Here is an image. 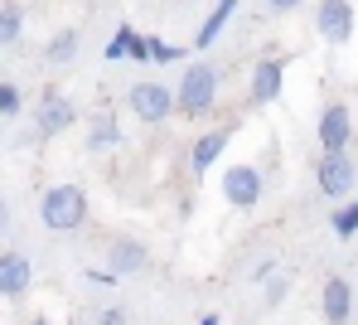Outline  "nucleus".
<instances>
[{"label":"nucleus","instance_id":"f257e3e1","mask_svg":"<svg viewBox=\"0 0 358 325\" xmlns=\"http://www.w3.org/2000/svg\"><path fill=\"white\" fill-rule=\"evenodd\" d=\"M39 219L54 233H73L87 219V195L78 185H54V190H44V199H39Z\"/></svg>","mask_w":358,"mask_h":325},{"label":"nucleus","instance_id":"f03ea898","mask_svg":"<svg viewBox=\"0 0 358 325\" xmlns=\"http://www.w3.org/2000/svg\"><path fill=\"white\" fill-rule=\"evenodd\" d=\"M213 102H218V73H213L208 64H189L184 78L175 83V112H184V117H203Z\"/></svg>","mask_w":358,"mask_h":325},{"label":"nucleus","instance_id":"7ed1b4c3","mask_svg":"<svg viewBox=\"0 0 358 325\" xmlns=\"http://www.w3.org/2000/svg\"><path fill=\"white\" fill-rule=\"evenodd\" d=\"M315 185H320L324 199H344L358 185V160L349 151H324V155L315 160Z\"/></svg>","mask_w":358,"mask_h":325},{"label":"nucleus","instance_id":"20e7f679","mask_svg":"<svg viewBox=\"0 0 358 325\" xmlns=\"http://www.w3.org/2000/svg\"><path fill=\"white\" fill-rule=\"evenodd\" d=\"M126 102H131V112H136L145 127H160V122H170V112H175V88H170V83H136Z\"/></svg>","mask_w":358,"mask_h":325},{"label":"nucleus","instance_id":"39448f33","mask_svg":"<svg viewBox=\"0 0 358 325\" xmlns=\"http://www.w3.org/2000/svg\"><path fill=\"white\" fill-rule=\"evenodd\" d=\"M354 5L349 0H320L315 5V29L329 39V44H349L354 39Z\"/></svg>","mask_w":358,"mask_h":325},{"label":"nucleus","instance_id":"423d86ee","mask_svg":"<svg viewBox=\"0 0 358 325\" xmlns=\"http://www.w3.org/2000/svg\"><path fill=\"white\" fill-rule=\"evenodd\" d=\"M78 122V102L73 97H63V92H44V102H39V117H34V127L44 141H54L63 131Z\"/></svg>","mask_w":358,"mask_h":325},{"label":"nucleus","instance_id":"0eeeda50","mask_svg":"<svg viewBox=\"0 0 358 325\" xmlns=\"http://www.w3.org/2000/svg\"><path fill=\"white\" fill-rule=\"evenodd\" d=\"M223 195L233 209H252L262 199V170L257 165H228L223 170Z\"/></svg>","mask_w":358,"mask_h":325},{"label":"nucleus","instance_id":"6e6552de","mask_svg":"<svg viewBox=\"0 0 358 325\" xmlns=\"http://www.w3.org/2000/svg\"><path fill=\"white\" fill-rule=\"evenodd\" d=\"M320 146L324 151H349V141H354V112L344 107V102H334V107H324V117H320Z\"/></svg>","mask_w":358,"mask_h":325},{"label":"nucleus","instance_id":"1a4fd4ad","mask_svg":"<svg viewBox=\"0 0 358 325\" xmlns=\"http://www.w3.org/2000/svg\"><path fill=\"white\" fill-rule=\"evenodd\" d=\"M29 286H34V267H29V258L5 248V253H0V296H5V301H20Z\"/></svg>","mask_w":358,"mask_h":325},{"label":"nucleus","instance_id":"9d476101","mask_svg":"<svg viewBox=\"0 0 358 325\" xmlns=\"http://www.w3.org/2000/svg\"><path fill=\"white\" fill-rule=\"evenodd\" d=\"M281 88H286V64H281V59H262V64L252 68V88H247V97H252L257 107H266V102L281 97Z\"/></svg>","mask_w":358,"mask_h":325},{"label":"nucleus","instance_id":"9b49d317","mask_svg":"<svg viewBox=\"0 0 358 325\" xmlns=\"http://www.w3.org/2000/svg\"><path fill=\"white\" fill-rule=\"evenodd\" d=\"M324 321L329 325L354 321V286H349L344 277H329V282H324Z\"/></svg>","mask_w":358,"mask_h":325},{"label":"nucleus","instance_id":"f8f14e48","mask_svg":"<svg viewBox=\"0 0 358 325\" xmlns=\"http://www.w3.org/2000/svg\"><path fill=\"white\" fill-rule=\"evenodd\" d=\"M145 262H150V253H145V243H136V238H117V243L107 248V267H112L117 277H136Z\"/></svg>","mask_w":358,"mask_h":325},{"label":"nucleus","instance_id":"ddd939ff","mask_svg":"<svg viewBox=\"0 0 358 325\" xmlns=\"http://www.w3.org/2000/svg\"><path fill=\"white\" fill-rule=\"evenodd\" d=\"M228 141H233V127H218V131H203L199 141H194V151H189V165H194V175H203L223 151H228Z\"/></svg>","mask_w":358,"mask_h":325},{"label":"nucleus","instance_id":"4468645a","mask_svg":"<svg viewBox=\"0 0 358 325\" xmlns=\"http://www.w3.org/2000/svg\"><path fill=\"white\" fill-rule=\"evenodd\" d=\"M102 54H107L112 64H117V59H136V64H150V49H145V39H141V34H136L131 25H121L117 34H112V44H107Z\"/></svg>","mask_w":358,"mask_h":325},{"label":"nucleus","instance_id":"2eb2a0df","mask_svg":"<svg viewBox=\"0 0 358 325\" xmlns=\"http://www.w3.org/2000/svg\"><path fill=\"white\" fill-rule=\"evenodd\" d=\"M238 5H242V0H218V5L208 10V20L199 25V39H194V49H208V44H213V39L228 29V20H233V10H238Z\"/></svg>","mask_w":358,"mask_h":325},{"label":"nucleus","instance_id":"dca6fc26","mask_svg":"<svg viewBox=\"0 0 358 325\" xmlns=\"http://www.w3.org/2000/svg\"><path fill=\"white\" fill-rule=\"evenodd\" d=\"M87 146H92V151H112V146H121V122L112 117V112H97V117H92Z\"/></svg>","mask_w":358,"mask_h":325},{"label":"nucleus","instance_id":"f3484780","mask_svg":"<svg viewBox=\"0 0 358 325\" xmlns=\"http://www.w3.org/2000/svg\"><path fill=\"white\" fill-rule=\"evenodd\" d=\"M20 39H24V5H20V0H5V5H0V44L15 49Z\"/></svg>","mask_w":358,"mask_h":325},{"label":"nucleus","instance_id":"a211bd4d","mask_svg":"<svg viewBox=\"0 0 358 325\" xmlns=\"http://www.w3.org/2000/svg\"><path fill=\"white\" fill-rule=\"evenodd\" d=\"M78 44H83V39H78V29H59V34L44 44V64H54V68L73 64V59H78Z\"/></svg>","mask_w":358,"mask_h":325},{"label":"nucleus","instance_id":"6ab92c4d","mask_svg":"<svg viewBox=\"0 0 358 325\" xmlns=\"http://www.w3.org/2000/svg\"><path fill=\"white\" fill-rule=\"evenodd\" d=\"M145 49H150V64H184L189 59L184 44H165V39H145Z\"/></svg>","mask_w":358,"mask_h":325},{"label":"nucleus","instance_id":"aec40b11","mask_svg":"<svg viewBox=\"0 0 358 325\" xmlns=\"http://www.w3.org/2000/svg\"><path fill=\"white\" fill-rule=\"evenodd\" d=\"M329 223H334V233H339V238H354V233H358V199L349 204V209H339Z\"/></svg>","mask_w":358,"mask_h":325},{"label":"nucleus","instance_id":"412c9836","mask_svg":"<svg viewBox=\"0 0 358 325\" xmlns=\"http://www.w3.org/2000/svg\"><path fill=\"white\" fill-rule=\"evenodd\" d=\"M20 107H24V102H20V88L0 78V117H20Z\"/></svg>","mask_w":358,"mask_h":325},{"label":"nucleus","instance_id":"4be33fe9","mask_svg":"<svg viewBox=\"0 0 358 325\" xmlns=\"http://www.w3.org/2000/svg\"><path fill=\"white\" fill-rule=\"evenodd\" d=\"M286 291H291V282H286L281 272H271V277H266V301L276 306V301H286Z\"/></svg>","mask_w":358,"mask_h":325},{"label":"nucleus","instance_id":"5701e85b","mask_svg":"<svg viewBox=\"0 0 358 325\" xmlns=\"http://www.w3.org/2000/svg\"><path fill=\"white\" fill-rule=\"evenodd\" d=\"M83 277H87L92 286H117V282H121V277L112 272V267H97V272H83Z\"/></svg>","mask_w":358,"mask_h":325},{"label":"nucleus","instance_id":"b1692460","mask_svg":"<svg viewBox=\"0 0 358 325\" xmlns=\"http://www.w3.org/2000/svg\"><path fill=\"white\" fill-rule=\"evenodd\" d=\"M97 325H126V311L121 306H107V311H97Z\"/></svg>","mask_w":358,"mask_h":325},{"label":"nucleus","instance_id":"393cba45","mask_svg":"<svg viewBox=\"0 0 358 325\" xmlns=\"http://www.w3.org/2000/svg\"><path fill=\"white\" fill-rule=\"evenodd\" d=\"M266 5H271V10H276V15H286V10H296L300 0H266Z\"/></svg>","mask_w":358,"mask_h":325},{"label":"nucleus","instance_id":"a878e982","mask_svg":"<svg viewBox=\"0 0 358 325\" xmlns=\"http://www.w3.org/2000/svg\"><path fill=\"white\" fill-rule=\"evenodd\" d=\"M5 223H10V204L0 199V228H5Z\"/></svg>","mask_w":358,"mask_h":325},{"label":"nucleus","instance_id":"bb28decb","mask_svg":"<svg viewBox=\"0 0 358 325\" xmlns=\"http://www.w3.org/2000/svg\"><path fill=\"white\" fill-rule=\"evenodd\" d=\"M29 325H54V321H49V316H34V321H29Z\"/></svg>","mask_w":358,"mask_h":325},{"label":"nucleus","instance_id":"cd10ccee","mask_svg":"<svg viewBox=\"0 0 358 325\" xmlns=\"http://www.w3.org/2000/svg\"><path fill=\"white\" fill-rule=\"evenodd\" d=\"M199 325H218V316H203V321H199Z\"/></svg>","mask_w":358,"mask_h":325}]
</instances>
